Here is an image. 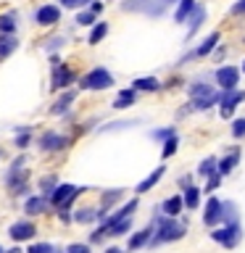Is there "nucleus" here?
<instances>
[{"label": "nucleus", "instance_id": "obj_1", "mask_svg": "<svg viewBox=\"0 0 245 253\" xmlns=\"http://www.w3.org/2000/svg\"><path fill=\"white\" fill-rule=\"evenodd\" d=\"M185 235V227L177 224L174 216L169 219H156V235L150 237V245H161V243H169V240H179V237Z\"/></svg>", "mask_w": 245, "mask_h": 253}, {"label": "nucleus", "instance_id": "obj_2", "mask_svg": "<svg viewBox=\"0 0 245 253\" xmlns=\"http://www.w3.org/2000/svg\"><path fill=\"white\" fill-rule=\"evenodd\" d=\"M114 84V74H111L108 69H92V71H87V74L82 77V90H106V87Z\"/></svg>", "mask_w": 245, "mask_h": 253}, {"label": "nucleus", "instance_id": "obj_3", "mask_svg": "<svg viewBox=\"0 0 245 253\" xmlns=\"http://www.w3.org/2000/svg\"><path fill=\"white\" fill-rule=\"evenodd\" d=\"M82 193V187H74V185H58L50 193V203L58 206V209H66V206L74 201V198Z\"/></svg>", "mask_w": 245, "mask_h": 253}, {"label": "nucleus", "instance_id": "obj_4", "mask_svg": "<svg viewBox=\"0 0 245 253\" xmlns=\"http://www.w3.org/2000/svg\"><path fill=\"white\" fill-rule=\"evenodd\" d=\"M216 84L221 90H235L240 84V69L237 66H221L216 69Z\"/></svg>", "mask_w": 245, "mask_h": 253}, {"label": "nucleus", "instance_id": "obj_5", "mask_svg": "<svg viewBox=\"0 0 245 253\" xmlns=\"http://www.w3.org/2000/svg\"><path fill=\"white\" fill-rule=\"evenodd\" d=\"M211 237H213L216 243H221L224 248H235V245L240 243V227H237V224H229V227L213 229Z\"/></svg>", "mask_w": 245, "mask_h": 253}, {"label": "nucleus", "instance_id": "obj_6", "mask_svg": "<svg viewBox=\"0 0 245 253\" xmlns=\"http://www.w3.org/2000/svg\"><path fill=\"white\" fill-rule=\"evenodd\" d=\"M245 100V92L243 90H224V95H219V103H221V116L224 119H229L232 116V111H235V106L237 103H243Z\"/></svg>", "mask_w": 245, "mask_h": 253}, {"label": "nucleus", "instance_id": "obj_7", "mask_svg": "<svg viewBox=\"0 0 245 253\" xmlns=\"http://www.w3.org/2000/svg\"><path fill=\"white\" fill-rule=\"evenodd\" d=\"M35 21L40 24V27H53V24L61 21V8L47 3V5H40L37 13H35Z\"/></svg>", "mask_w": 245, "mask_h": 253}, {"label": "nucleus", "instance_id": "obj_8", "mask_svg": "<svg viewBox=\"0 0 245 253\" xmlns=\"http://www.w3.org/2000/svg\"><path fill=\"white\" fill-rule=\"evenodd\" d=\"M71 79H74L71 69L63 66L58 58H53V87H55V90H63V87H69Z\"/></svg>", "mask_w": 245, "mask_h": 253}, {"label": "nucleus", "instance_id": "obj_9", "mask_svg": "<svg viewBox=\"0 0 245 253\" xmlns=\"http://www.w3.org/2000/svg\"><path fill=\"white\" fill-rule=\"evenodd\" d=\"M35 224L32 221H16V224H11V229H8V235H11V240L16 243H24V240H29V237H35Z\"/></svg>", "mask_w": 245, "mask_h": 253}, {"label": "nucleus", "instance_id": "obj_10", "mask_svg": "<svg viewBox=\"0 0 245 253\" xmlns=\"http://www.w3.org/2000/svg\"><path fill=\"white\" fill-rule=\"evenodd\" d=\"M66 137L63 134H55V132H45L42 137H40V148L42 150H61V148H66Z\"/></svg>", "mask_w": 245, "mask_h": 253}, {"label": "nucleus", "instance_id": "obj_11", "mask_svg": "<svg viewBox=\"0 0 245 253\" xmlns=\"http://www.w3.org/2000/svg\"><path fill=\"white\" fill-rule=\"evenodd\" d=\"M203 21H205V8L201 5V3H195V8H193V13L187 16V37H193L195 35V29H201L203 27Z\"/></svg>", "mask_w": 245, "mask_h": 253}, {"label": "nucleus", "instance_id": "obj_12", "mask_svg": "<svg viewBox=\"0 0 245 253\" xmlns=\"http://www.w3.org/2000/svg\"><path fill=\"white\" fill-rule=\"evenodd\" d=\"M203 221L208 227L219 224L221 221V201H216V198H211L208 203H205V213H203Z\"/></svg>", "mask_w": 245, "mask_h": 253}, {"label": "nucleus", "instance_id": "obj_13", "mask_svg": "<svg viewBox=\"0 0 245 253\" xmlns=\"http://www.w3.org/2000/svg\"><path fill=\"white\" fill-rule=\"evenodd\" d=\"M24 211L32 213V216H37V213H45V211H47V198H45V195L27 198V203H24Z\"/></svg>", "mask_w": 245, "mask_h": 253}, {"label": "nucleus", "instance_id": "obj_14", "mask_svg": "<svg viewBox=\"0 0 245 253\" xmlns=\"http://www.w3.org/2000/svg\"><path fill=\"white\" fill-rule=\"evenodd\" d=\"M195 0H177V11H174V24H185L187 16L193 13Z\"/></svg>", "mask_w": 245, "mask_h": 253}, {"label": "nucleus", "instance_id": "obj_15", "mask_svg": "<svg viewBox=\"0 0 245 253\" xmlns=\"http://www.w3.org/2000/svg\"><path fill=\"white\" fill-rule=\"evenodd\" d=\"M134 100H137V90H134V87H129V90H122V92L116 95V100H114V108L124 111V108H129Z\"/></svg>", "mask_w": 245, "mask_h": 253}, {"label": "nucleus", "instance_id": "obj_16", "mask_svg": "<svg viewBox=\"0 0 245 253\" xmlns=\"http://www.w3.org/2000/svg\"><path fill=\"white\" fill-rule=\"evenodd\" d=\"M16 47H19V40L13 35H0V61H5L8 55H13Z\"/></svg>", "mask_w": 245, "mask_h": 253}, {"label": "nucleus", "instance_id": "obj_17", "mask_svg": "<svg viewBox=\"0 0 245 253\" xmlns=\"http://www.w3.org/2000/svg\"><path fill=\"white\" fill-rule=\"evenodd\" d=\"M182 195H171V198H166L163 201V206H161V211L166 213V216H179L182 213Z\"/></svg>", "mask_w": 245, "mask_h": 253}, {"label": "nucleus", "instance_id": "obj_18", "mask_svg": "<svg viewBox=\"0 0 245 253\" xmlns=\"http://www.w3.org/2000/svg\"><path fill=\"white\" fill-rule=\"evenodd\" d=\"M106 35H108V24L106 21H95L90 27V37H87V42L98 45V42H103V37H106Z\"/></svg>", "mask_w": 245, "mask_h": 253}, {"label": "nucleus", "instance_id": "obj_19", "mask_svg": "<svg viewBox=\"0 0 245 253\" xmlns=\"http://www.w3.org/2000/svg\"><path fill=\"white\" fill-rule=\"evenodd\" d=\"M219 40H221V35H219V32H211V35H208V37H205L203 42H201V47L195 50V55H198V58H203V55H208V53L213 50V47L219 45Z\"/></svg>", "mask_w": 245, "mask_h": 253}, {"label": "nucleus", "instance_id": "obj_20", "mask_svg": "<svg viewBox=\"0 0 245 253\" xmlns=\"http://www.w3.org/2000/svg\"><path fill=\"white\" fill-rule=\"evenodd\" d=\"M237 161H240V150H232V153H229L227 158H221V161L216 164V169H219V174H221V177L232 171L235 166H237Z\"/></svg>", "mask_w": 245, "mask_h": 253}, {"label": "nucleus", "instance_id": "obj_21", "mask_svg": "<svg viewBox=\"0 0 245 253\" xmlns=\"http://www.w3.org/2000/svg\"><path fill=\"white\" fill-rule=\"evenodd\" d=\"M182 203H185L190 211H195V209H198V203H201V190H198L195 185H193V187H187V190H185V195H182Z\"/></svg>", "mask_w": 245, "mask_h": 253}, {"label": "nucleus", "instance_id": "obj_22", "mask_svg": "<svg viewBox=\"0 0 245 253\" xmlns=\"http://www.w3.org/2000/svg\"><path fill=\"white\" fill-rule=\"evenodd\" d=\"M163 171H166L163 166H158V169H156L153 174H148V177H145V179H142L140 185H137V193H148V190H150V187H153V185H156L158 179L163 177Z\"/></svg>", "mask_w": 245, "mask_h": 253}, {"label": "nucleus", "instance_id": "obj_23", "mask_svg": "<svg viewBox=\"0 0 245 253\" xmlns=\"http://www.w3.org/2000/svg\"><path fill=\"white\" fill-rule=\"evenodd\" d=\"M150 227L148 229H140V232H134L132 237H129V251H137V248H142V245H145L148 240H150Z\"/></svg>", "mask_w": 245, "mask_h": 253}, {"label": "nucleus", "instance_id": "obj_24", "mask_svg": "<svg viewBox=\"0 0 245 253\" xmlns=\"http://www.w3.org/2000/svg\"><path fill=\"white\" fill-rule=\"evenodd\" d=\"M158 84H161V82H158L156 77H140V79H134V82H132L134 90H145V92L158 90Z\"/></svg>", "mask_w": 245, "mask_h": 253}, {"label": "nucleus", "instance_id": "obj_25", "mask_svg": "<svg viewBox=\"0 0 245 253\" xmlns=\"http://www.w3.org/2000/svg\"><path fill=\"white\" fill-rule=\"evenodd\" d=\"M13 32H16V16L0 13V35H13Z\"/></svg>", "mask_w": 245, "mask_h": 253}, {"label": "nucleus", "instance_id": "obj_26", "mask_svg": "<svg viewBox=\"0 0 245 253\" xmlns=\"http://www.w3.org/2000/svg\"><path fill=\"white\" fill-rule=\"evenodd\" d=\"M174 3H177V0H150V3L145 5V11H148V13H153V16H161L166 8L174 5Z\"/></svg>", "mask_w": 245, "mask_h": 253}, {"label": "nucleus", "instance_id": "obj_27", "mask_svg": "<svg viewBox=\"0 0 245 253\" xmlns=\"http://www.w3.org/2000/svg\"><path fill=\"white\" fill-rule=\"evenodd\" d=\"M71 103H74V92H66V95H61V98H58V103L53 106V114H66Z\"/></svg>", "mask_w": 245, "mask_h": 253}, {"label": "nucleus", "instance_id": "obj_28", "mask_svg": "<svg viewBox=\"0 0 245 253\" xmlns=\"http://www.w3.org/2000/svg\"><path fill=\"white\" fill-rule=\"evenodd\" d=\"M213 171H216V158L213 156L203 158L201 166H198V174H201V177H208V174H213Z\"/></svg>", "mask_w": 245, "mask_h": 253}, {"label": "nucleus", "instance_id": "obj_29", "mask_svg": "<svg viewBox=\"0 0 245 253\" xmlns=\"http://www.w3.org/2000/svg\"><path fill=\"white\" fill-rule=\"evenodd\" d=\"M74 219L79 221V224H90V221L98 219V211H92V209H82L79 213H74Z\"/></svg>", "mask_w": 245, "mask_h": 253}, {"label": "nucleus", "instance_id": "obj_30", "mask_svg": "<svg viewBox=\"0 0 245 253\" xmlns=\"http://www.w3.org/2000/svg\"><path fill=\"white\" fill-rule=\"evenodd\" d=\"M95 16H98V13H95L92 8H90V11H82V13L77 16V24H79V27H92V24H95Z\"/></svg>", "mask_w": 245, "mask_h": 253}, {"label": "nucleus", "instance_id": "obj_31", "mask_svg": "<svg viewBox=\"0 0 245 253\" xmlns=\"http://www.w3.org/2000/svg\"><path fill=\"white\" fill-rule=\"evenodd\" d=\"M190 92H193V98H205V95H211V92H213V87L203 84V82H198V84L190 87Z\"/></svg>", "mask_w": 245, "mask_h": 253}, {"label": "nucleus", "instance_id": "obj_32", "mask_svg": "<svg viewBox=\"0 0 245 253\" xmlns=\"http://www.w3.org/2000/svg\"><path fill=\"white\" fill-rule=\"evenodd\" d=\"M122 195H124V190H108V193H103L100 201H103V206H114Z\"/></svg>", "mask_w": 245, "mask_h": 253}, {"label": "nucleus", "instance_id": "obj_33", "mask_svg": "<svg viewBox=\"0 0 245 253\" xmlns=\"http://www.w3.org/2000/svg\"><path fill=\"white\" fill-rule=\"evenodd\" d=\"M174 153H177V134L166 140V145H163V158H169V156H174Z\"/></svg>", "mask_w": 245, "mask_h": 253}, {"label": "nucleus", "instance_id": "obj_34", "mask_svg": "<svg viewBox=\"0 0 245 253\" xmlns=\"http://www.w3.org/2000/svg\"><path fill=\"white\" fill-rule=\"evenodd\" d=\"M27 253H55V248H53V245H47V243H37V245H29Z\"/></svg>", "mask_w": 245, "mask_h": 253}, {"label": "nucleus", "instance_id": "obj_35", "mask_svg": "<svg viewBox=\"0 0 245 253\" xmlns=\"http://www.w3.org/2000/svg\"><path fill=\"white\" fill-rule=\"evenodd\" d=\"M174 134H177V129H174V126H166V129L153 132V137H156V140H169V137H174Z\"/></svg>", "mask_w": 245, "mask_h": 253}, {"label": "nucleus", "instance_id": "obj_36", "mask_svg": "<svg viewBox=\"0 0 245 253\" xmlns=\"http://www.w3.org/2000/svg\"><path fill=\"white\" fill-rule=\"evenodd\" d=\"M150 3V0H132V3H124V11H142Z\"/></svg>", "mask_w": 245, "mask_h": 253}, {"label": "nucleus", "instance_id": "obj_37", "mask_svg": "<svg viewBox=\"0 0 245 253\" xmlns=\"http://www.w3.org/2000/svg\"><path fill=\"white\" fill-rule=\"evenodd\" d=\"M232 134H235V137H243V134H245V119H235Z\"/></svg>", "mask_w": 245, "mask_h": 253}, {"label": "nucleus", "instance_id": "obj_38", "mask_svg": "<svg viewBox=\"0 0 245 253\" xmlns=\"http://www.w3.org/2000/svg\"><path fill=\"white\" fill-rule=\"evenodd\" d=\"M66 253H90V245H84V243H71Z\"/></svg>", "mask_w": 245, "mask_h": 253}, {"label": "nucleus", "instance_id": "obj_39", "mask_svg": "<svg viewBox=\"0 0 245 253\" xmlns=\"http://www.w3.org/2000/svg\"><path fill=\"white\" fill-rule=\"evenodd\" d=\"M61 3L66 8H84V5H90L92 0H61Z\"/></svg>", "mask_w": 245, "mask_h": 253}, {"label": "nucleus", "instance_id": "obj_40", "mask_svg": "<svg viewBox=\"0 0 245 253\" xmlns=\"http://www.w3.org/2000/svg\"><path fill=\"white\" fill-rule=\"evenodd\" d=\"M219 182H221V174H216V171L208 174V187H205V190H216V187H219Z\"/></svg>", "mask_w": 245, "mask_h": 253}, {"label": "nucleus", "instance_id": "obj_41", "mask_svg": "<svg viewBox=\"0 0 245 253\" xmlns=\"http://www.w3.org/2000/svg\"><path fill=\"white\" fill-rule=\"evenodd\" d=\"M53 187H55V177H45L42 179V190L45 193H53Z\"/></svg>", "mask_w": 245, "mask_h": 253}, {"label": "nucleus", "instance_id": "obj_42", "mask_svg": "<svg viewBox=\"0 0 245 253\" xmlns=\"http://www.w3.org/2000/svg\"><path fill=\"white\" fill-rule=\"evenodd\" d=\"M229 13H245V0H237V3L229 8Z\"/></svg>", "mask_w": 245, "mask_h": 253}, {"label": "nucleus", "instance_id": "obj_43", "mask_svg": "<svg viewBox=\"0 0 245 253\" xmlns=\"http://www.w3.org/2000/svg\"><path fill=\"white\" fill-rule=\"evenodd\" d=\"M27 142H29V132H27V134H19V137H16V145H19V148H24Z\"/></svg>", "mask_w": 245, "mask_h": 253}, {"label": "nucleus", "instance_id": "obj_44", "mask_svg": "<svg viewBox=\"0 0 245 253\" xmlns=\"http://www.w3.org/2000/svg\"><path fill=\"white\" fill-rule=\"evenodd\" d=\"M61 42H63V40H61V37H53V40H50V45H47V50H53V47H58Z\"/></svg>", "mask_w": 245, "mask_h": 253}, {"label": "nucleus", "instance_id": "obj_45", "mask_svg": "<svg viewBox=\"0 0 245 253\" xmlns=\"http://www.w3.org/2000/svg\"><path fill=\"white\" fill-rule=\"evenodd\" d=\"M90 8H92L95 13H100V11H103V3H90Z\"/></svg>", "mask_w": 245, "mask_h": 253}, {"label": "nucleus", "instance_id": "obj_46", "mask_svg": "<svg viewBox=\"0 0 245 253\" xmlns=\"http://www.w3.org/2000/svg\"><path fill=\"white\" fill-rule=\"evenodd\" d=\"M106 253H122V251H119V248H108Z\"/></svg>", "mask_w": 245, "mask_h": 253}, {"label": "nucleus", "instance_id": "obj_47", "mask_svg": "<svg viewBox=\"0 0 245 253\" xmlns=\"http://www.w3.org/2000/svg\"><path fill=\"white\" fill-rule=\"evenodd\" d=\"M8 253H21V251H19V248H13V251H8Z\"/></svg>", "mask_w": 245, "mask_h": 253}, {"label": "nucleus", "instance_id": "obj_48", "mask_svg": "<svg viewBox=\"0 0 245 253\" xmlns=\"http://www.w3.org/2000/svg\"><path fill=\"white\" fill-rule=\"evenodd\" d=\"M0 253H5V251H3V248H0Z\"/></svg>", "mask_w": 245, "mask_h": 253}, {"label": "nucleus", "instance_id": "obj_49", "mask_svg": "<svg viewBox=\"0 0 245 253\" xmlns=\"http://www.w3.org/2000/svg\"><path fill=\"white\" fill-rule=\"evenodd\" d=\"M243 71H245V66H243Z\"/></svg>", "mask_w": 245, "mask_h": 253}]
</instances>
